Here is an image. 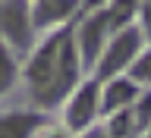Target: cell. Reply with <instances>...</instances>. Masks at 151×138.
Listing matches in <instances>:
<instances>
[{
  "label": "cell",
  "mask_w": 151,
  "mask_h": 138,
  "mask_svg": "<svg viewBox=\"0 0 151 138\" xmlns=\"http://www.w3.org/2000/svg\"><path fill=\"white\" fill-rule=\"evenodd\" d=\"M142 47V31L139 28H120L116 31V38H113L110 44H107V50L101 54V60H98V79H116V72H123L126 66L135 60V54H139Z\"/></svg>",
  "instance_id": "1"
},
{
  "label": "cell",
  "mask_w": 151,
  "mask_h": 138,
  "mask_svg": "<svg viewBox=\"0 0 151 138\" xmlns=\"http://www.w3.org/2000/svg\"><path fill=\"white\" fill-rule=\"evenodd\" d=\"M0 35L13 50L32 47V13L25 0H3L0 3Z\"/></svg>",
  "instance_id": "2"
},
{
  "label": "cell",
  "mask_w": 151,
  "mask_h": 138,
  "mask_svg": "<svg viewBox=\"0 0 151 138\" xmlns=\"http://www.w3.org/2000/svg\"><path fill=\"white\" fill-rule=\"evenodd\" d=\"M107 31H110V16H107V13H94V16H88L82 25H79V31H76V41H79V44L76 47L82 50V63L85 66H98Z\"/></svg>",
  "instance_id": "3"
},
{
  "label": "cell",
  "mask_w": 151,
  "mask_h": 138,
  "mask_svg": "<svg viewBox=\"0 0 151 138\" xmlns=\"http://www.w3.org/2000/svg\"><path fill=\"white\" fill-rule=\"evenodd\" d=\"M101 110V101H98V82L82 85L79 91L69 97V107H66V126L76 132L88 129V122L94 119V113Z\"/></svg>",
  "instance_id": "4"
},
{
  "label": "cell",
  "mask_w": 151,
  "mask_h": 138,
  "mask_svg": "<svg viewBox=\"0 0 151 138\" xmlns=\"http://www.w3.org/2000/svg\"><path fill=\"white\" fill-rule=\"evenodd\" d=\"M139 97V88H135V79H110L107 88H104V101H101V110L104 113H116V110H126L129 104H135Z\"/></svg>",
  "instance_id": "5"
},
{
  "label": "cell",
  "mask_w": 151,
  "mask_h": 138,
  "mask_svg": "<svg viewBox=\"0 0 151 138\" xmlns=\"http://www.w3.org/2000/svg\"><path fill=\"white\" fill-rule=\"evenodd\" d=\"M38 113H3L0 116V138H32L41 126Z\"/></svg>",
  "instance_id": "6"
},
{
  "label": "cell",
  "mask_w": 151,
  "mask_h": 138,
  "mask_svg": "<svg viewBox=\"0 0 151 138\" xmlns=\"http://www.w3.org/2000/svg\"><path fill=\"white\" fill-rule=\"evenodd\" d=\"M76 0H38L35 3V25H50V22H63L73 16Z\"/></svg>",
  "instance_id": "7"
},
{
  "label": "cell",
  "mask_w": 151,
  "mask_h": 138,
  "mask_svg": "<svg viewBox=\"0 0 151 138\" xmlns=\"http://www.w3.org/2000/svg\"><path fill=\"white\" fill-rule=\"evenodd\" d=\"M139 6H142V0H113L110 9H107L110 25L113 28H126L129 19H132V13H139Z\"/></svg>",
  "instance_id": "8"
},
{
  "label": "cell",
  "mask_w": 151,
  "mask_h": 138,
  "mask_svg": "<svg viewBox=\"0 0 151 138\" xmlns=\"http://www.w3.org/2000/svg\"><path fill=\"white\" fill-rule=\"evenodd\" d=\"M132 132H135V122H132V110H129V107L110 113V129H107L110 138H129Z\"/></svg>",
  "instance_id": "9"
},
{
  "label": "cell",
  "mask_w": 151,
  "mask_h": 138,
  "mask_svg": "<svg viewBox=\"0 0 151 138\" xmlns=\"http://www.w3.org/2000/svg\"><path fill=\"white\" fill-rule=\"evenodd\" d=\"M132 122H135V132L151 129V91L135 97V104H132Z\"/></svg>",
  "instance_id": "10"
},
{
  "label": "cell",
  "mask_w": 151,
  "mask_h": 138,
  "mask_svg": "<svg viewBox=\"0 0 151 138\" xmlns=\"http://www.w3.org/2000/svg\"><path fill=\"white\" fill-rule=\"evenodd\" d=\"M13 82H16V60H13V54L6 47L0 44V94L9 91Z\"/></svg>",
  "instance_id": "11"
},
{
  "label": "cell",
  "mask_w": 151,
  "mask_h": 138,
  "mask_svg": "<svg viewBox=\"0 0 151 138\" xmlns=\"http://www.w3.org/2000/svg\"><path fill=\"white\" fill-rule=\"evenodd\" d=\"M132 79L151 85V50H145V54L135 60V66H132Z\"/></svg>",
  "instance_id": "12"
},
{
  "label": "cell",
  "mask_w": 151,
  "mask_h": 138,
  "mask_svg": "<svg viewBox=\"0 0 151 138\" xmlns=\"http://www.w3.org/2000/svg\"><path fill=\"white\" fill-rule=\"evenodd\" d=\"M142 22H145V35H151V0H142Z\"/></svg>",
  "instance_id": "13"
},
{
  "label": "cell",
  "mask_w": 151,
  "mask_h": 138,
  "mask_svg": "<svg viewBox=\"0 0 151 138\" xmlns=\"http://www.w3.org/2000/svg\"><path fill=\"white\" fill-rule=\"evenodd\" d=\"M85 138H110V135H107V132H88Z\"/></svg>",
  "instance_id": "14"
},
{
  "label": "cell",
  "mask_w": 151,
  "mask_h": 138,
  "mask_svg": "<svg viewBox=\"0 0 151 138\" xmlns=\"http://www.w3.org/2000/svg\"><path fill=\"white\" fill-rule=\"evenodd\" d=\"M98 3H104V0H85V6H98Z\"/></svg>",
  "instance_id": "15"
}]
</instances>
